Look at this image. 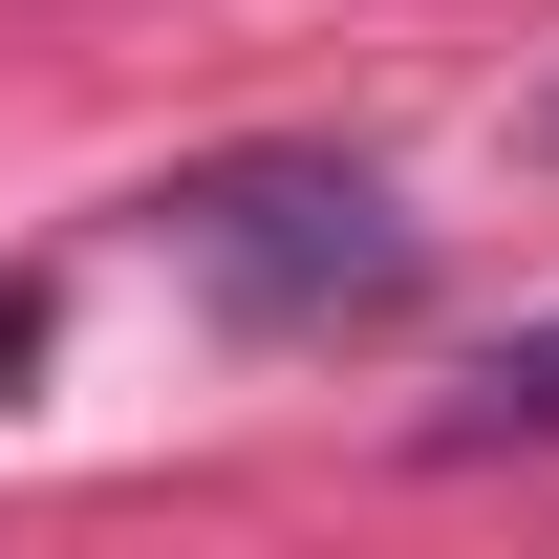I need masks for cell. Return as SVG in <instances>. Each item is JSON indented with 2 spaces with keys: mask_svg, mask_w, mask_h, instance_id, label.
Listing matches in <instances>:
<instances>
[{
  "mask_svg": "<svg viewBox=\"0 0 559 559\" xmlns=\"http://www.w3.org/2000/svg\"><path fill=\"white\" fill-rule=\"evenodd\" d=\"M430 452H559V323H516V345L430 409Z\"/></svg>",
  "mask_w": 559,
  "mask_h": 559,
  "instance_id": "cell-2",
  "label": "cell"
},
{
  "mask_svg": "<svg viewBox=\"0 0 559 559\" xmlns=\"http://www.w3.org/2000/svg\"><path fill=\"white\" fill-rule=\"evenodd\" d=\"M151 259L194 280L237 345H366V323H409L430 301V215L366 173V151H194V173H151Z\"/></svg>",
  "mask_w": 559,
  "mask_h": 559,
  "instance_id": "cell-1",
  "label": "cell"
}]
</instances>
